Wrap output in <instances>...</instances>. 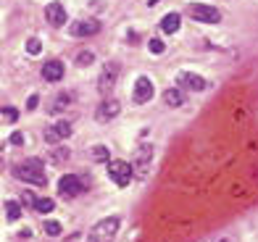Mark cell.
<instances>
[{"label": "cell", "instance_id": "6da1fadb", "mask_svg": "<svg viewBox=\"0 0 258 242\" xmlns=\"http://www.w3.org/2000/svg\"><path fill=\"white\" fill-rule=\"evenodd\" d=\"M14 174H16V179L29 182V184H37V187H45V184H48L45 166H42L40 158H24V160H19V164L14 166Z\"/></svg>", "mask_w": 258, "mask_h": 242}, {"label": "cell", "instance_id": "7a4b0ae2", "mask_svg": "<svg viewBox=\"0 0 258 242\" xmlns=\"http://www.w3.org/2000/svg\"><path fill=\"white\" fill-rule=\"evenodd\" d=\"M119 216H108V218H103V221H98L95 226L90 229V237L87 242H111L116 237V232H119Z\"/></svg>", "mask_w": 258, "mask_h": 242}, {"label": "cell", "instance_id": "3957f363", "mask_svg": "<svg viewBox=\"0 0 258 242\" xmlns=\"http://www.w3.org/2000/svg\"><path fill=\"white\" fill-rule=\"evenodd\" d=\"M85 179H82L79 174H66V177H61L58 179V195L61 198H66V200H72V198H77V195H82L85 192Z\"/></svg>", "mask_w": 258, "mask_h": 242}, {"label": "cell", "instance_id": "277c9868", "mask_svg": "<svg viewBox=\"0 0 258 242\" xmlns=\"http://www.w3.org/2000/svg\"><path fill=\"white\" fill-rule=\"evenodd\" d=\"M187 16L195 19V21H203V24H219V21H221L219 8L206 6V3H190V6H187Z\"/></svg>", "mask_w": 258, "mask_h": 242}, {"label": "cell", "instance_id": "5b68a950", "mask_svg": "<svg viewBox=\"0 0 258 242\" xmlns=\"http://www.w3.org/2000/svg\"><path fill=\"white\" fill-rule=\"evenodd\" d=\"M108 174H111V179L119 184V187H126V184L132 182V177H135V169H132V164H126V160L111 158L108 160Z\"/></svg>", "mask_w": 258, "mask_h": 242}, {"label": "cell", "instance_id": "8992f818", "mask_svg": "<svg viewBox=\"0 0 258 242\" xmlns=\"http://www.w3.org/2000/svg\"><path fill=\"white\" fill-rule=\"evenodd\" d=\"M66 137H72V124L69 121H55V124H50L48 129H45V142H50V145L63 142Z\"/></svg>", "mask_w": 258, "mask_h": 242}, {"label": "cell", "instance_id": "52a82bcc", "mask_svg": "<svg viewBox=\"0 0 258 242\" xmlns=\"http://www.w3.org/2000/svg\"><path fill=\"white\" fill-rule=\"evenodd\" d=\"M116 79H119V66H116V63H108V66L103 68L100 79H98V92L108 95V92L116 87Z\"/></svg>", "mask_w": 258, "mask_h": 242}, {"label": "cell", "instance_id": "ba28073f", "mask_svg": "<svg viewBox=\"0 0 258 242\" xmlns=\"http://www.w3.org/2000/svg\"><path fill=\"white\" fill-rule=\"evenodd\" d=\"M119 113H121V103L113 100V98H108V100H103L100 106H98L95 119H98L100 124H105V121H113L116 116H119Z\"/></svg>", "mask_w": 258, "mask_h": 242}, {"label": "cell", "instance_id": "9c48e42d", "mask_svg": "<svg viewBox=\"0 0 258 242\" xmlns=\"http://www.w3.org/2000/svg\"><path fill=\"white\" fill-rule=\"evenodd\" d=\"M100 32V21L98 19H79L72 24V37H92Z\"/></svg>", "mask_w": 258, "mask_h": 242}, {"label": "cell", "instance_id": "30bf717a", "mask_svg": "<svg viewBox=\"0 0 258 242\" xmlns=\"http://www.w3.org/2000/svg\"><path fill=\"white\" fill-rule=\"evenodd\" d=\"M177 82H179V87L187 90V92H203V90L208 87V82H206L203 76L190 74V71H182V74L177 76Z\"/></svg>", "mask_w": 258, "mask_h": 242}, {"label": "cell", "instance_id": "8fae6325", "mask_svg": "<svg viewBox=\"0 0 258 242\" xmlns=\"http://www.w3.org/2000/svg\"><path fill=\"white\" fill-rule=\"evenodd\" d=\"M135 103L137 106H143V103L148 100H153V82H150L148 76H137V82H135Z\"/></svg>", "mask_w": 258, "mask_h": 242}, {"label": "cell", "instance_id": "7c38bea8", "mask_svg": "<svg viewBox=\"0 0 258 242\" xmlns=\"http://www.w3.org/2000/svg\"><path fill=\"white\" fill-rule=\"evenodd\" d=\"M63 71H66L63 61H58V58H50V61L42 63V79H45V82H61Z\"/></svg>", "mask_w": 258, "mask_h": 242}, {"label": "cell", "instance_id": "4fadbf2b", "mask_svg": "<svg viewBox=\"0 0 258 242\" xmlns=\"http://www.w3.org/2000/svg\"><path fill=\"white\" fill-rule=\"evenodd\" d=\"M150 155H153V147H150V145H148V147H145V145L137 147V153H135V166H132V169L137 171L140 177L148 174V169H150Z\"/></svg>", "mask_w": 258, "mask_h": 242}, {"label": "cell", "instance_id": "5bb4252c", "mask_svg": "<svg viewBox=\"0 0 258 242\" xmlns=\"http://www.w3.org/2000/svg\"><path fill=\"white\" fill-rule=\"evenodd\" d=\"M45 19H48L50 27H63L66 24V8L61 3H48V8H45Z\"/></svg>", "mask_w": 258, "mask_h": 242}, {"label": "cell", "instance_id": "9a60e30c", "mask_svg": "<svg viewBox=\"0 0 258 242\" xmlns=\"http://www.w3.org/2000/svg\"><path fill=\"white\" fill-rule=\"evenodd\" d=\"M184 100H187V95H184L179 87H169L166 92H163V103H166L169 108H179V106H184Z\"/></svg>", "mask_w": 258, "mask_h": 242}, {"label": "cell", "instance_id": "2e32d148", "mask_svg": "<svg viewBox=\"0 0 258 242\" xmlns=\"http://www.w3.org/2000/svg\"><path fill=\"white\" fill-rule=\"evenodd\" d=\"M179 24H182L179 14H166L161 19V32L163 34H174V32H179Z\"/></svg>", "mask_w": 258, "mask_h": 242}, {"label": "cell", "instance_id": "e0dca14e", "mask_svg": "<svg viewBox=\"0 0 258 242\" xmlns=\"http://www.w3.org/2000/svg\"><path fill=\"white\" fill-rule=\"evenodd\" d=\"M90 158L98 160V164H108V160H111V150L105 145H95V147H90Z\"/></svg>", "mask_w": 258, "mask_h": 242}, {"label": "cell", "instance_id": "ac0fdd59", "mask_svg": "<svg viewBox=\"0 0 258 242\" xmlns=\"http://www.w3.org/2000/svg\"><path fill=\"white\" fill-rule=\"evenodd\" d=\"M6 216H8V221H19L21 218V203L6 200Z\"/></svg>", "mask_w": 258, "mask_h": 242}, {"label": "cell", "instance_id": "d6986e66", "mask_svg": "<svg viewBox=\"0 0 258 242\" xmlns=\"http://www.w3.org/2000/svg\"><path fill=\"white\" fill-rule=\"evenodd\" d=\"M69 103H72V95H66V92H61V95H55L53 100V106H50V113H58L61 108H66Z\"/></svg>", "mask_w": 258, "mask_h": 242}, {"label": "cell", "instance_id": "ffe728a7", "mask_svg": "<svg viewBox=\"0 0 258 242\" xmlns=\"http://www.w3.org/2000/svg\"><path fill=\"white\" fill-rule=\"evenodd\" d=\"M92 61H95V53H92V50H79V53H77V66H79V68L90 66Z\"/></svg>", "mask_w": 258, "mask_h": 242}, {"label": "cell", "instance_id": "44dd1931", "mask_svg": "<svg viewBox=\"0 0 258 242\" xmlns=\"http://www.w3.org/2000/svg\"><path fill=\"white\" fill-rule=\"evenodd\" d=\"M55 208V203L50 198H37V203H34V211L37 213H50Z\"/></svg>", "mask_w": 258, "mask_h": 242}, {"label": "cell", "instance_id": "7402d4cb", "mask_svg": "<svg viewBox=\"0 0 258 242\" xmlns=\"http://www.w3.org/2000/svg\"><path fill=\"white\" fill-rule=\"evenodd\" d=\"M50 155H53V160H55V164H61V160H66L69 155H72V150H69V147H53V150H50Z\"/></svg>", "mask_w": 258, "mask_h": 242}, {"label": "cell", "instance_id": "603a6c76", "mask_svg": "<svg viewBox=\"0 0 258 242\" xmlns=\"http://www.w3.org/2000/svg\"><path fill=\"white\" fill-rule=\"evenodd\" d=\"M40 50H42V42H40L37 37H32V40L27 42V53H29V55H40Z\"/></svg>", "mask_w": 258, "mask_h": 242}, {"label": "cell", "instance_id": "cb8c5ba5", "mask_svg": "<svg viewBox=\"0 0 258 242\" xmlns=\"http://www.w3.org/2000/svg\"><path fill=\"white\" fill-rule=\"evenodd\" d=\"M45 232H48L50 237H58L61 234V224L58 221H45Z\"/></svg>", "mask_w": 258, "mask_h": 242}, {"label": "cell", "instance_id": "d4e9b609", "mask_svg": "<svg viewBox=\"0 0 258 242\" xmlns=\"http://www.w3.org/2000/svg\"><path fill=\"white\" fill-rule=\"evenodd\" d=\"M34 203H37V195H34V192H21V205L34 208Z\"/></svg>", "mask_w": 258, "mask_h": 242}, {"label": "cell", "instance_id": "484cf974", "mask_svg": "<svg viewBox=\"0 0 258 242\" xmlns=\"http://www.w3.org/2000/svg\"><path fill=\"white\" fill-rule=\"evenodd\" d=\"M148 48H150V53H153V55H161L163 50H166L161 40H150V42H148Z\"/></svg>", "mask_w": 258, "mask_h": 242}, {"label": "cell", "instance_id": "4316f807", "mask_svg": "<svg viewBox=\"0 0 258 242\" xmlns=\"http://www.w3.org/2000/svg\"><path fill=\"white\" fill-rule=\"evenodd\" d=\"M0 113H3V119H6V121H16V119H19V111H16V108H11V106L3 108Z\"/></svg>", "mask_w": 258, "mask_h": 242}, {"label": "cell", "instance_id": "83f0119b", "mask_svg": "<svg viewBox=\"0 0 258 242\" xmlns=\"http://www.w3.org/2000/svg\"><path fill=\"white\" fill-rule=\"evenodd\" d=\"M11 145H24V134L14 132V134H11Z\"/></svg>", "mask_w": 258, "mask_h": 242}, {"label": "cell", "instance_id": "f1b7e54d", "mask_svg": "<svg viewBox=\"0 0 258 242\" xmlns=\"http://www.w3.org/2000/svg\"><path fill=\"white\" fill-rule=\"evenodd\" d=\"M37 103H40V98H37V95H32V98L27 100V108H29V111H34V108H37Z\"/></svg>", "mask_w": 258, "mask_h": 242}, {"label": "cell", "instance_id": "f546056e", "mask_svg": "<svg viewBox=\"0 0 258 242\" xmlns=\"http://www.w3.org/2000/svg\"><path fill=\"white\" fill-rule=\"evenodd\" d=\"M219 242H232V239H219Z\"/></svg>", "mask_w": 258, "mask_h": 242}, {"label": "cell", "instance_id": "4dcf8cb0", "mask_svg": "<svg viewBox=\"0 0 258 242\" xmlns=\"http://www.w3.org/2000/svg\"><path fill=\"white\" fill-rule=\"evenodd\" d=\"M0 169H3V160H0Z\"/></svg>", "mask_w": 258, "mask_h": 242}]
</instances>
